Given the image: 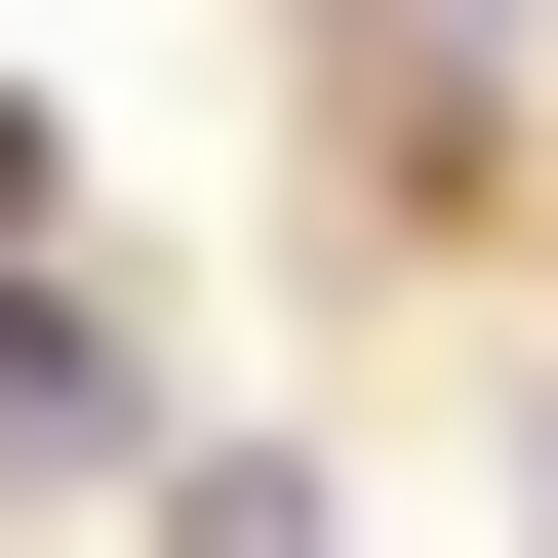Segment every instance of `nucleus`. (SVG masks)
<instances>
[{"mask_svg":"<svg viewBox=\"0 0 558 558\" xmlns=\"http://www.w3.org/2000/svg\"><path fill=\"white\" fill-rule=\"evenodd\" d=\"M120 439V360H81V319H0V478H81Z\"/></svg>","mask_w":558,"mask_h":558,"instance_id":"1","label":"nucleus"}]
</instances>
